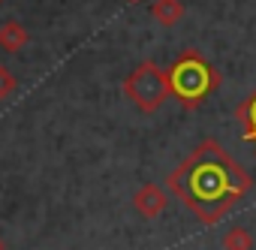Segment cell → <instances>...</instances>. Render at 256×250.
Here are the masks:
<instances>
[{
    "label": "cell",
    "instance_id": "5",
    "mask_svg": "<svg viewBox=\"0 0 256 250\" xmlns=\"http://www.w3.org/2000/svg\"><path fill=\"white\" fill-rule=\"evenodd\" d=\"M28 42H30V30L22 22L10 18V22L0 24V48H4L6 54H18Z\"/></svg>",
    "mask_w": 256,
    "mask_h": 250
},
{
    "label": "cell",
    "instance_id": "3",
    "mask_svg": "<svg viewBox=\"0 0 256 250\" xmlns=\"http://www.w3.org/2000/svg\"><path fill=\"white\" fill-rule=\"evenodd\" d=\"M124 96L130 100L142 114H154L172 96L169 70L157 66L154 60H142L130 76L124 78Z\"/></svg>",
    "mask_w": 256,
    "mask_h": 250
},
{
    "label": "cell",
    "instance_id": "11",
    "mask_svg": "<svg viewBox=\"0 0 256 250\" xmlns=\"http://www.w3.org/2000/svg\"><path fill=\"white\" fill-rule=\"evenodd\" d=\"M126 4H139V0H126Z\"/></svg>",
    "mask_w": 256,
    "mask_h": 250
},
{
    "label": "cell",
    "instance_id": "6",
    "mask_svg": "<svg viewBox=\"0 0 256 250\" xmlns=\"http://www.w3.org/2000/svg\"><path fill=\"white\" fill-rule=\"evenodd\" d=\"M184 12H187L184 0H154L151 4V18L163 28H175L184 18Z\"/></svg>",
    "mask_w": 256,
    "mask_h": 250
},
{
    "label": "cell",
    "instance_id": "12",
    "mask_svg": "<svg viewBox=\"0 0 256 250\" xmlns=\"http://www.w3.org/2000/svg\"><path fill=\"white\" fill-rule=\"evenodd\" d=\"M0 4H4V0H0Z\"/></svg>",
    "mask_w": 256,
    "mask_h": 250
},
{
    "label": "cell",
    "instance_id": "1",
    "mask_svg": "<svg viewBox=\"0 0 256 250\" xmlns=\"http://www.w3.org/2000/svg\"><path fill=\"white\" fill-rule=\"evenodd\" d=\"M166 187L199 223L214 226L247 196L253 178L217 139H202L169 172Z\"/></svg>",
    "mask_w": 256,
    "mask_h": 250
},
{
    "label": "cell",
    "instance_id": "10",
    "mask_svg": "<svg viewBox=\"0 0 256 250\" xmlns=\"http://www.w3.org/2000/svg\"><path fill=\"white\" fill-rule=\"evenodd\" d=\"M0 250H6V244H4V238H0Z\"/></svg>",
    "mask_w": 256,
    "mask_h": 250
},
{
    "label": "cell",
    "instance_id": "8",
    "mask_svg": "<svg viewBox=\"0 0 256 250\" xmlns=\"http://www.w3.org/2000/svg\"><path fill=\"white\" fill-rule=\"evenodd\" d=\"M235 114H238V120L247 127V133H244V136H247L250 142H256V90H253L241 106H238V112H235Z\"/></svg>",
    "mask_w": 256,
    "mask_h": 250
},
{
    "label": "cell",
    "instance_id": "7",
    "mask_svg": "<svg viewBox=\"0 0 256 250\" xmlns=\"http://www.w3.org/2000/svg\"><path fill=\"white\" fill-rule=\"evenodd\" d=\"M220 247L223 250H253V235L244 226H232L229 232H223Z\"/></svg>",
    "mask_w": 256,
    "mask_h": 250
},
{
    "label": "cell",
    "instance_id": "4",
    "mask_svg": "<svg viewBox=\"0 0 256 250\" xmlns=\"http://www.w3.org/2000/svg\"><path fill=\"white\" fill-rule=\"evenodd\" d=\"M133 208H136L142 217H148V220L160 217V214L169 208V193H166V187H160V184H142V187L133 193Z\"/></svg>",
    "mask_w": 256,
    "mask_h": 250
},
{
    "label": "cell",
    "instance_id": "9",
    "mask_svg": "<svg viewBox=\"0 0 256 250\" xmlns=\"http://www.w3.org/2000/svg\"><path fill=\"white\" fill-rule=\"evenodd\" d=\"M16 90H18V78L12 76V70H10V66L0 64V100H10Z\"/></svg>",
    "mask_w": 256,
    "mask_h": 250
},
{
    "label": "cell",
    "instance_id": "2",
    "mask_svg": "<svg viewBox=\"0 0 256 250\" xmlns=\"http://www.w3.org/2000/svg\"><path fill=\"white\" fill-rule=\"evenodd\" d=\"M169 78H172V94L181 100V106L187 112L199 108L220 88V72L193 48L181 52V58L169 70Z\"/></svg>",
    "mask_w": 256,
    "mask_h": 250
}]
</instances>
